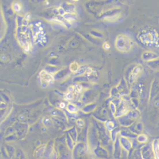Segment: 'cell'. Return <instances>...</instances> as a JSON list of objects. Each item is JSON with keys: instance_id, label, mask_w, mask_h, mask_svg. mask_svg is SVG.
Wrapping results in <instances>:
<instances>
[{"instance_id": "6da1fadb", "label": "cell", "mask_w": 159, "mask_h": 159, "mask_svg": "<svg viewBox=\"0 0 159 159\" xmlns=\"http://www.w3.org/2000/svg\"><path fill=\"white\" fill-rule=\"evenodd\" d=\"M130 41L125 36H119L116 40V47L121 51L129 50L130 48Z\"/></svg>"}, {"instance_id": "7a4b0ae2", "label": "cell", "mask_w": 159, "mask_h": 159, "mask_svg": "<svg viewBox=\"0 0 159 159\" xmlns=\"http://www.w3.org/2000/svg\"><path fill=\"white\" fill-rule=\"evenodd\" d=\"M158 39V35L155 32H146V33H143V36H141L142 41L147 45L157 43Z\"/></svg>"}, {"instance_id": "3957f363", "label": "cell", "mask_w": 159, "mask_h": 159, "mask_svg": "<svg viewBox=\"0 0 159 159\" xmlns=\"http://www.w3.org/2000/svg\"><path fill=\"white\" fill-rule=\"evenodd\" d=\"M41 81H43L44 83L49 84L50 82H52L53 80V78L52 77V76L50 75V74H48V73H46V72L41 73Z\"/></svg>"}, {"instance_id": "277c9868", "label": "cell", "mask_w": 159, "mask_h": 159, "mask_svg": "<svg viewBox=\"0 0 159 159\" xmlns=\"http://www.w3.org/2000/svg\"><path fill=\"white\" fill-rule=\"evenodd\" d=\"M143 58L145 60H154L158 58V56L155 53H150V52H146L143 54Z\"/></svg>"}, {"instance_id": "5b68a950", "label": "cell", "mask_w": 159, "mask_h": 159, "mask_svg": "<svg viewBox=\"0 0 159 159\" xmlns=\"http://www.w3.org/2000/svg\"><path fill=\"white\" fill-rule=\"evenodd\" d=\"M153 149H154V153L155 155L156 159H159V143L158 141H154L153 143Z\"/></svg>"}, {"instance_id": "8992f818", "label": "cell", "mask_w": 159, "mask_h": 159, "mask_svg": "<svg viewBox=\"0 0 159 159\" xmlns=\"http://www.w3.org/2000/svg\"><path fill=\"white\" fill-rule=\"evenodd\" d=\"M140 71H141V68L140 67H136L135 69H134V71H133L132 74H131V77H132L133 80H135L136 78V76H138V74H139V73H140Z\"/></svg>"}, {"instance_id": "52a82bcc", "label": "cell", "mask_w": 159, "mask_h": 159, "mask_svg": "<svg viewBox=\"0 0 159 159\" xmlns=\"http://www.w3.org/2000/svg\"><path fill=\"white\" fill-rule=\"evenodd\" d=\"M13 9L15 12H20L21 10H22V7H21V5H20L19 3H14L13 4Z\"/></svg>"}, {"instance_id": "ba28073f", "label": "cell", "mask_w": 159, "mask_h": 159, "mask_svg": "<svg viewBox=\"0 0 159 159\" xmlns=\"http://www.w3.org/2000/svg\"><path fill=\"white\" fill-rule=\"evenodd\" d=\"M138 139H139V141L140 143H145V142L147 141V137L146 135H141L139 136Z\"/></svg>"}]
</instances>
